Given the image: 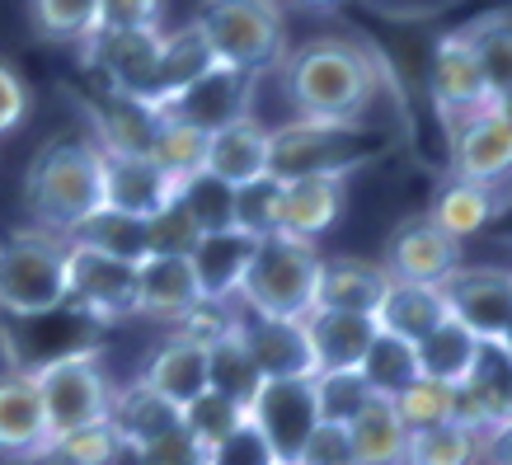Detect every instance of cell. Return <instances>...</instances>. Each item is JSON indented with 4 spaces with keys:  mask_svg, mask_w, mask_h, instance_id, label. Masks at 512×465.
<instances>
[{
    "mask_svg": "<svg viewBox=\"0 0 512 465\" xmlns=\"http://www.w3.org/2000/svg\"><path fill=\"white\" fill-rule=\"evenodd\" d=\"M66 306L90 325H113L137 315V268L66 240Z\"/></svg>",
    "mask_w": 512,
    "mask_h": 465,
    "instance_id": "obj_8",
    "label": "cell"
},
{
    "mask_svg": "<svg viewBox=\"0 0 512 465\" xmlns=\"http://www.w3.org/2000/svg\"><path fill=\"white\" fill-rule=\"evenodd\" d=\"M480 465H512V414L480 437Z\"/></svg>",
    "mask_w": 512,
    "mask_h": 465,
    "instance_id": "obj_54",
    "label": "cell"
},
{
    "mask_svg": "<svg viewBox=\"0 0 512 465\" xmlns=\"http://www.w3.org/2000/svg\"><path fill=\"white\" fill-rule=\"evenodd\" d=\"M29 29L47 43H90L99 33V0H38L29 5Z\"/></svg>",
    "mask_w": 512,
    "mask_h": 465,
    "instance_id": "obj_38",
    "label": "cell"
},
{
    "mask_svg": "<svg viewBox=\"0 0 512 465\" xmlns=\"http://www.w3.org/2000/svg\"><path fill=\"white\" fill-rule=\"evenodd\" d=\"M348 207V179H292L278 198V235L315 245L325 231H334Z\"/></svg>",
    "mask_w": 512,
    "mask_h": 465,
    "instance_id": "obj_22",
    "label": "cell"
},
{
    "mask_svg": "<svg viewBox=\"0 0 512 465\" xmlns=\"http://www.w3.org/2000/svg\"><path fill=\"white\" fill-rule=\"evenodd\" d=\"M24 113H29V85L19 80L15 66L0 62V137L15 132L24 123Z\"/></svg>",
    "mask_w": 512,
    "mask_h": 465,
    "instance_id": "obj_53",
    "label": "cell"
},
{
    "mask_svg": "<svg viewBox=\"0 0 512 465\" xmlns=\"http://www.w3.org/2000/svg\"><path fill=\"white\" fill-rule=\"evenodd\" d=\"M156 24H160V5H151V0H141V5L104 0L99 5V29H156Z\"/></svg>",
    "mask_w": 512,
    "mask_h": 465,
    "instance_id": "obj_52",
    "label": "cell"
},
{
    "mask_svg": "<svg viewBox=\"0 0 512 465\" xmlns=\"http://www.w3.org/2000/svg\"><path fill=\"white\" fill-rule=\"evenodd\" d=\"M249 423L268 442L273 461L292 465L306 447V437L320 428L315 409V381H264L259 395L249 400Z\"/></svg>",
    "mask_w": 512,
    "mask_h": 465,
    "instance_id": "obj_12",
    "label": "cell"
},
{
    "mask_svg": "<svg viewBox=\"0 0 512 465\" xmlns=\"http://www.w3.org/2000/svg\"><path fill=\"white\" fill-rule=\"evenodd\" d=\"M376 465H409V456H395V461H376Z\"/></svg>",
    "mask_w": 512,
    "mask_h": 465,
    "instance_id": "obj_57",
    "label": "cell"
},
{
    "mask_svg": "<svg viewBox=\"0 0 512 465\" xmlns=\"http://www.w3.org/2000/svg\"><path fill=\"white\" fill-rule=\"evenodd\" d=\"M315 381V409H320V423H348L362 414V404L372 400V390L357 372H325V376H311Z\"/></svg>",
    "mask_w": 512,
    "mask_h": 465,
    "instance_id": "obj_44",
    "label": "cell"
},
{
    "mask_svg": "<svg viewBox=\"0 0 512 465\" xmlns=\"http://www.w3.org/2000/svg\"><path fill=\"white\" fill-rule=\"evenodd\" d=\"M217 66L212 57V43L202 33L198 19L179 24L174 33L160 38V66H156V90H151V109L160 113V104H170L174 94H184L193 80H202L207 71Z\"/></svg>",
    "mask_w": 512,
    "mask_h": 465,
    "instance_id": "obj_28",
    "label": "cell"
},
{
    "mask_svg": "<svg viewBox=\"0 0 512 465\" xmlns=\"http://www.w3.org/2000/svg\"><path fill=\"white\" fill-rule=\"evenodd\" d=\"M376 334H390L400 343H423L442 320H447V306H442V292L437 287H423V282H386V292L372 310Z\"/></svg>",
    "mask_w": 512,
    "mask_h": 465,
    "instance_id": "obj_25",
    "label": "cell"
},
{
    "mask_svg": "<svg viewBox=\"0 0 512 465\" xmlns=\"http://www.w3.org/2000/svg\"><path fill=\"white\" fill-rule=\"evenodd\" d=\"M512 414V362L498 348H484L475 372L456 386V428L484 437Z\"/></svg>",
    "mask_w": 512,
    "mask_h": 465,
    "instance_id": "obj_21",
    "label": "cell"
},
{
    "mask_svg": "<svg viewBox=\"0 0 512 465\" xmlns=\"http://www.w3.org/2000/svg\"><path fill=\"white\" fill-rule=\"evenodd\" d=\"M287 104L296 123H339L362 127L367 109L386 85V66L367 43L348 38H315L282 62Z\"/></svg>",
    "mask_w": 512,
    "mask_h": 465,
    "instance_id": "obj_1",
    "label": "cell"
},
{
    "mask_svg": "<svg viewBox=\"0 0 512 465\" xmlns=\"http://www.w3.org/2000/svg\"><path fill=\"white\" fill-rule=\"evenodd\" d=\"M109 428L118 433V442L132 451L151 447L156 437L174 433L179 428V409L170 400H160L156 390L146 386V381H132V386L113 390V404H109Z\"/></svg>",
    "mask_w": 512,
    "mask_h": 465,
    "instance_id": "obj_30",
    "label": "cell"
},
{
    "mask_svg": "<svg viewBox=\"0 0 512 465\" xmlns=\"http://www.w3.org/2000/svg\"><path fill=\"white\" fill-rule=\"evenodd\" d=\"M217 66L245 71V76H264L287 57V24H282L278 5H259V0H221L207 5L198 15Z\"/></svg>",
    "mask_w": 512,
    "mask_h": 465,
    "instance_id": "obj_6",
    "label": "cell"
},
{
    "mask_svg": "<svg viewBox=\"0 0 512 465\" xmlns=\"http://www.w3.org/2000/svg\"><path fill=\"white\" fill-rule=\"evenodd\" d=\"M179 198V184L151 155H104V207L151 221Z\"/></svg>",
    "mask_w": 512,
    "mask_h": 465,
    "instance_id": "obj_15",
    "label": "cell"
},
{
    "mask_svg": "<svg viewBox=\"0 0 512 465\" xmlns=\"http://www.w3.org/2000/svg\"><path fill=\"white\" fill-rule=\"evenodd\" d=\"M409 465H480V437L456 428V423H442L433 433H414L409 437Z\"/></svg>",
    "mask_w": 512,
    "mask_h": 465,
    "instance_id": "obj_43",
    "label": "cell"
},
{
    "mask_svg": "<svg viewBox=\"0 0 512 465\" xmlns=\"http://www.w3.org/2000/svg\"><path fill=\"white\" fill-rule=\"evenodd\" d=\"M33 386H38V400H43V419L52 442L80 433V428H94V423H109L113 386L104 367H99V348L66 353L57 362L33 367Z\"/></svg>",
    "mask_w": 512,
    "mask_h": 465,
    "instance_id": "obj_7",
    "label": "cell"
},
{
    "mask_svg": "<svg viewBox=\"0 0 512 465\" xmlns=\"http://www.w3.org/2000/svg\"><path fill=\"white\" fill-rule=\"evenodd\" d=\"M428 94H433V109H437V118H442V127H447V137L461 123H470L475 113L494 109L489 85H484V71H480V57H475V47H470L466 24L437 38L433 66H428Z\"/></svg>",
    "mask_w": 512,
    "mask_h": 465,
    "instance_id": "obj_9",
    "label": "cell"
},
{
    "mask_svg": "<svg viewBox=\"0 0 512 465\" xmlns=\"http://www.w3.org/2000/svg\"><path fill=\"white\" fill-rule=\"evenodd\" d=\"M508 207H512V179L508 184H466V179H447V184L437 188L433 207H428L423 217L461 245L466 235H480L484 226H494Z\"/></svg>",
    "mask_w": 512,
    "mask_h": 465,
    "instance_id": "obj_20",
    "label": "cell"
},
{
    "mask_svg": "<svg viewBox=\"0 0 512 465\" xmlns=\"http://www.w3.org/2000/svg\"><path fill=\"white\" fill-rule=\"evenodd\" d=\"M249 254H254V240L240 231H217V235H202L198 249L188 254V268L198 278V292L202 301H231L245 282V268H249Z\"/></svg>",
    "mask_w": 512,
    "mask_h": 465,
    "instance_id": "obj_29",
    "label": "cell"
},
{
    "mask_svg": "<svg viewBox=\"0 0 512 465\" xmlns=\"http://www.w3.org/2000/svg\"><path fill=\"white\" fill-rule=\"evenodd\" d=\"M254 90H259V76H245V71H231V66H212L184 94L160 104V118H174V123L198 127L202 137H212V132H226V127L254 118Z\"/></svg>",
    "mask_w": 512,
    "mask_h": 465,
    "instance_id": "obj_10",
    "label": "cell"
},
{
    "mask_svg": "<svg viewBox=\"0 0 512 465\" xmlns=\"http://www.w3.org/2000/svg\"><path fill=\"white\" fill-rule=\"evenodd\" d=\"M451 179L466 184H508L512 179V127L494 109L475 113L451 132Z\"/></svg>",
    "mask_w": 512,
    "mask_h": 465,
    "instance_id": "obj_16",
    "label": "cell"
},
{
    "mask_svg": "<svg viewBox=\"0 0 512 465\" xmlns=\"http://www.w3.org/2000/svg\"><path fill=\"white\" fill-rule=\"evenodd\" d=\"M141 381L156 390L160 400H170L174 409H188L198 395H207V348L170 334V339L156 348V357L146 362Z\"/></svg>",
    "mask_w": 512,
    "mask_h": 465,
    "instance_id": "obj_31",
    "label": "cell"
},
{
    "mask_svg": "<svg viewBox=\"0 0 512 465\" xmlns=\"http://www.w3.org/2000/svg\"><path fill=\"white\" fill-rule=\"evenodd\" d=\"M292 465H357L353 442H348V428H339V423H320V428L306 437V447H301V456H296Z\"/></svg>",
    "mask_w": 512,
    "mask_h": 465,
    "instance_id": "obj_50",
    "label": "cell"
},
{
    "mask_svg": "<svg viewBox=\"0 0 512 465\" xmlns=\"http://www.w3.org/2000/svg\"><path fill=\"white\" fill-rule=\"evenodd\" d=\"M24 202L38 231L71 240L104 207V151L90 137L43 141L24 174Z\"/></svg>",
    "mask_w": 512,
    "mask_h": 465,
    "instance_id": "obj_2",
    "label": "cell"
},
{
    "mask_svg": "<svg viewBox=\"0 0 512 465\" xmlns=\"http://www.w3.org/2000/svg\"><path fill=\"white\" fill-rule=\"evenodd\" d=\"M179 202H184V212L193 217V226H198L202 235L235 231V188H226L207 170L179 184Z\"/></svg>",
    "mask_w": 512,
    "mask_h": 465,
    "instance_id": "obj_41",
    "label": "cell"
},
{
    "mask_svg": "<svg viewBox=\"0 0 512 465\" xmlns=\"http://www.w3.org/2000/svg\"><path fill=\"white\" fill-rule=\"evenodd\" d=\"M193 306H202V292H198V278H193L188 259L151 254V259L137 268V315L179 325Z\"/></svg>",
    "mask_w": 512,
    "mask_h": 465,
    "instance_id": "obj_26",
    "label": "cell"
},
{
    "mask_svg": "<svg viewBox=\"0 0 512 465\" xmlns=\"http://www.w3.org/2000/svg\"><path fill=\"white\" fill-rule=\"evenodd\" d=\"M494 113H498V118H503V123L512 127V90L503 94V99H494Z\"/></svg>",
    "mask_w": 512,
    "mask_h": 465,
    "instance_id": "obj_55",
    "label": "cell"
},
{
    "mask_svg": "<svg viewBox=\"0 0 512 465\" xmlns=\"http://www.w3.org/2000/svg\"><path fill=\"white\" fill-rule=\"evenodd\" d=\"M489 348H498V353H503V357H508V362H512V329H508V334H503V339H498V343H489Z\"/></svg>",
    "mask_w": 512,
    "mask_h": 465,
    "instance_id": "obj_56",
    "label": "cell"
},
{
    "mask_svg": "<svg viewBox=\"0 0 512 465\" xmlns=\"http://www.w3.org/2000/svg\"><path fill=\"white\" fill-rule=\"evenodd\" d=\"M395 419L409 437L414 433H433L442 423H456V390L451 386H437V381H414V386H404L395 395Z\"/></svg>",
    "mask_w": 512,
    "mask_h": 465,
    "instance_id": "obj_39",
    "label": "cell"
},
{
    "mask_svg": "<svg viewBox=\"0 0 512 465\" xmlns=\"http://www.w3.org/2000/svg\"><path fill=\"white\" fill-rule=\"evenodd\" d=\"M52 447L43 419V400L33 386V372H0V456H15V461H43Z\"/></svg>",
    "mask_w": 512,
    "mask_h": 465,
    "instance_id": "obj_18",
    "label": "cell"
},
{
    "mask_svg": "<svg viewBox=\"0 0 512 465\" xmlns=\"http://www.w3.org/2000/svg\"><path fill=\"white\" fill-rule=\"evenodd\" d=\"M85 113H90V132H94L90 141L104 155H151V141H156L160 127V113L151 104L99 90L94 99H85Z\"/></svg>",
    "mask_w": 512,
    "mask_h": 465,
    "instance_id": "obj_19",
    "label": "cell"
},
{
    "mask_svg": "<svg viewBox=\"0 0 512 465\" xmlns=\"http://www.w3.org/2000/svg\"><path fill=\"white\" fill-rule=\"evenodd\" d=\"M442 306L480 343H498L512 329V268H456L442 287Z\"/></svg>",
    "mask_w": 512,
    "mask_h": 465,
    "instance_id": "obj_13",
    "label": "cell"
},
{
    "mask_svg": "<svg viewBox=\"0 0 512 465\" xmlns=\"http://www.w3.org/2000/svg\"><path fill=\"white\" fill-rule=\"evenodd\" d=\"M386 268L372 259H353V254H334L320 259L315 273V306L311 310H339V315H372L381 292H386Z\"/></svg>",
    "mask_w": 512,
    "mask_h": 465,
    "instance_id": "obj_23",
    "label": "cell"
},
{
    "mask_svg": "<svg viewBox=\"0 0 512 465\" xmlns=\"http://www.w3.org/2000/svg\"><path fill=\"white\" fill-rule=\"evenodd\" d=\"M357 376L367 381L372 395L395 400L404 386H414V381H419V357H414L409 343L390 339V334H376L372 348H367V357H362V367H357Z\"/></svg>",
    "mask_w": 512,
    "mask_h": 465,
    "instance_id": "obj_37",
    "label": "cell"
},
{
    "mask_svg": "<svg viewBox=\"0 0 512 465\" xmlns=\"http://www.w3.org/2000/svg\"><path fill=\"white\" fill-rule=\"evenodd\" d=\"M278 198H282V184L268 179V174L245 188H235V231L249 235V240L278 235Z\"/></svg>",
    "mask_w": 512,
    "mask_h": 465,
    "instance_id": "obj_45",
    "label": "cell"
},
{
    "mask_svg": "<svg viewBox=\"0 0 512 465\" xmlns=\"http://www.w3.org/2000/svg\"><path fill=\"white\" fill-rule=\"evenodd\" d=\"M348 442H353L357 465H376V461H395L409 451V433L395 419V404L372 395L362 404V414L348 423Z\"/></svg>",
    "mask_w": 512,
    "mask_h": 465,
    "instance_id": "obj_35",
    "label": "cell"
},
{
    "mask_svg": "<svg viewBox=\"0 0 512 465\" xmlns=\"http://www.w3.org/2000/svg\"><path fill=\"white\" fill-rule=\"evenodd\" d=\"M240 339L264 381H311L315 357L301 320H264V315H240Z\"/></svg>",
    "mask_w": 512,
    "mask_h": 465,
    "instance_id": "obj_17",
    "label": "cell"
},
{
    "mask_svg": "<svg viewBox=\"0 0 512 465\" xmlns=\"http://www.w3.org/2000/svg\"><path fill=\"white\" fill-rule=\"evenodd\" d=\"M151 160L170 174L174 184H184V179L202 174V165H207V137H202L198 127H184V123H174V118H160L156 141H151Z\"/></svg>",
    "mask_w": 512,
    "mask_h": 465,
    "instance_id": "obj_40",
    "label": "cell"
},
{
    "mask_svg": "<svg viewBox=\"0 0 512 465\" xmlns=\"http://www.w3.org/2000/svg\"><path fill=\"white\" fill-rule=\"evenodd\" d=\"M43 465H52V461H43Z\"/></svg>",
    "mask_w": 512,
    "mask_h": 465,
    "instance_id": "obj_58",
    "label": "cell"
},
{
    "mask_svg": "<svg viewBox=\"0 0 512 465\" xmlns=\"http://www.w3.org/2000/svg\"><path fill=\"white\" fill-rule=\"evenodd\" d=\"M146 231H151V254H170V259H188L202 240V231L193 226V217L184 212V202L179 198H174L160 217L146 221Z\"/></svg>",
    "mask_w": 512,
    "mask_h": 465,
    "instance_id": "obj_47",
    "label": "cell"
},
{
    "mask_svg": "<svg viewBox=\"0 0 512 465\" xmlns=\"http://www.w3.org/2000/svg\"><path fill=\"white\" fill-rule=\"evenodd\" d=\"M466 33L475 57H480L489 99H503L512 90V10H489V15L470 19Z\"/></svg>",
    "mask_w": 512,
    "mask_h": 465,
    "instance_id": "obj_36",
    "label": "cell"
},
{
    "mask_svg": "<svg viewBox=\"0 0 512 465\" xmlns=\"http://www.w3.org/2000/svg\"><path fill=\"white\" fill-rule=\"evenodd\" d=\"M235 325H240V315H235L231 306H221V301H202V306H193L174 325V339L184 343H198V348H212V343H221L226 334H235Z\"/></svg>",
    "mask_w": 512,
    "mask_h": 465,
    "instance_id": "obj_48",
    "label": "cell"
},
{
    "mask_svg": "<svg viewBox=\"0 0 512 465\" xmlns=\"http://www.w3.org/2000/svg\"><path fill=\"white\" fill-rule=\"evenodd\" d=\"M259 386H264V376H259L245 339H240V325H235V334H226L221 343L207 348V390H212V395H226V400L240 404V409H249V400L259 395Z\"/></svg>",
    "mask_w": 512,
    "mask_h": 465,
    "instance_id": "obj_34",
    "label": "cell"
},
{
    "mask_svg": "<svg viewBox=\"0 0 512 465\" xmlns=\"http://www.w3.org/2000/svg\"><path fill=\"white\" fill-rule=\"evenodd\" d=\"M202 170L221 179L226 188H245L254 179L268 174V127L259 118H245V123L226 127V132H212L207 137V165Z\"/></svg>",
    "mask_w": 512,
    "mask_h": 465,
    "instance_id": "obj_27",
    "label": "cell"
},
{
    "mask_svg": "<svg viewBox=\"0 0 512 465\" xmlns=\"http://www.w3.org/2000/svg\"><path fill=\"white\" fill-rule=\"evenodd\" d=\"M489 343H480L470 334L466 325H456V320H442V325L428 334L423 343H414V357H419V376L423 381H437V386H461L470 372H475V362Z\"/></svg>",
    "mask_w": 512,
    "mask_h": 465,
    "instance_id": "obj_32",
    "label": "cell"
},
{
    "mask_svg": "<svg viewBox=\"0 0 512 465\" xmlns=\"http://www.w3.org/2000/svg\"><path fill=\"white\" fill-rule=\"evenodd\" d=\"M202 465H278V461H273V451H268L264 437L254 433V423H245V428H235L221 447L207 451Z\"/></svg>",
    "mask_w": 512,
    "mask_h": 465,
    "instance_id": "obj_49",
    "label": "cell"
},
{
    "mask_svg": "<svg viewBox=\"0 0 512 465\" xmlns=\"http://www.w3.org/2000/svg\"><path fill=\"white\" fill-rule=\"evenodd\" d=\"M71 240L85 249H99V254H109V259H123V264H132V268H141L151 259V231H146V221L109 212V207H99Z\"/></svg>",
    "mask_w": 512,
    "mask_h": 465,
    "instance_id": "obj_33",
    "label": "cell"
},
{
    "mask_svg": "<svg viewBox=\"0 0 512 465\" xmlns=\"http://www.w3.org/2000/svg\"><path fill=\"white\" fill-rule=\"evenodd\" d=\"M160 38H165L160 24L156 29H99L80 52L104 76V90L151 104L156 66H160Z\"/></svg>",
    "mask_w": 512,
    "mask_h": 465,
    "instance_id": "obj_11",
    "label": "cell"
},
{
    "mask_svg": "<svg viewBox=\"0 0 512 465\" xmlns=\"http://www.w3.org/2000/svg\"><path fill=\"white\" fill-rule=\"evenodd\" d=\"M320 249L292 235H268L254 240L245 282H240V301L245 315H264V320H306L315 306V273H320Z\"/></svg>",
    "mask_w": 512,
    "mask_h": 465,
    "instance_id": "obj_4",
    "label": "cell"
},
{
    "mask_svg": "<svg viewBox=\"0 0 512 465\" xmlns=\"http://www.w3.org/2000/svg\"><path fill=\"white\" fill-rule=\"evenodd\" d=\"M0 310L10 320H43L66 310V240L38 226L0 240Z\"/></svg>",
    "mask_w": 512,
    "mask_h": 465,
    "instance_id": "obj_5",
    "label": "cell"
},
{
    "mask_svg": "<svg viewBox=\"0 0 512 465\" xmlns=\"http://www.w3.org/2000/svg\"><path fill=\"white\" fill-rule=\"evenodd\" d=\"M306 339H311L315 376L325 372H357L362 357L376 339L372 315H339V310H311L306 320Z\"/></svg>",
    "mask_w": 512,
    "mask_h": 465,
    "instance_id": "obj_24",
    "label": "cell"
},
{
    "mask_svg": "<svg viewBox=\"0 0 512 465\" xmlns=\"http://www.w3.org/2000/svg\"><path fill=\"white\" fill-rule=\"evenodd\" d=\"M179 423H184L188 437H193L202 447V456H207V451L221 447L235 428H245L249 409H240V404H231L226 395H212V390H207V395H198L188 409H179Z\"/></svg>",
    "mask_w": 512,
    "mask_h": 465,
    "instance_id": "obj_42",
    "label": "cell"
},
{
    "mask_svg": "<svg viewBox=\"0 0 512 465\" xmlns=\"http://www.w3.org/2000/svg\"><path fill=\"white\" fill-rule=\"evenodd\" d=\"M386 151V141L367 127L339 123H282L268 127V179H348L357 165Z\"/></svg>",
    "mask_w": 512,
    "mask_h": 465,
    "instance_id": "obj_3",
    "label": "cell"
},
{
    "mask_svg": "<svg viewBox=\"0 0 512 465\" xmlns=\"http://www.w3.org/2000/svg\"><path fill=\"white\" fill-rule=\"evenodd\" d=\"M137 456H141V465H202V447L188 437L184 423H179L174 433L156 437L151 447H141Z\"/></svg>",
    "mask_w": 512,
    "mask_h": 465,
    "instance_id": "obj_51",
    "label": "cell"
},
{
    "mask_svg": "<svg viewBox=\"0 0 512 465\" xmlns=\"http://www.w3.org/2000/svg\"><path fill=\"white\" fill-rule=\"evenodd\" d=\"M118 433H113L109 423H94V428H80L71 437H57L52 447H47L43 461L52 465H109L118 456Z\"/></svg>",
    "mask_w": 512,
    "mask_h": 465,
    "instance_id": "obj_46",
    "label": "cell"
},
{
    "mask_svg": "<svg viewBox=\"0 0 512 465\" xmlns=\"http://www.w3.org/2000/svg\"><path fill=\"white\" fill-rule=\"evenodd\" d=\"M386 278L395 282H423V287H442V282L461 268V245L442 235L428 217H409L395 226L386 245Z\"/></svg>",
    "mask_w": 512,
    "mask_h": 465,
    "instance_id": "obj_14",
    "label": "cell"
}]
</instances>
